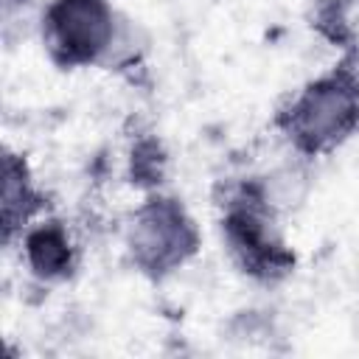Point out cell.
Returning <instances> with one entry per match:
<instances>
[{
  "label": "cell",
  "mask_w": 359,
  "mask_h": 359,
  "mask_svg": "<svg viewBox=\"0 0 359 359\" xmlns=\"http://www.w3.org/2000/svg\"><path fill=\"white\" fill-rule=\"evenodd\" d=\"M216 205L224 250L244 278L275 286L297 269V252L280 233L278 202L264 177L227 180Z\"/></svg>",
  "instance_id": "obj_1"
},
{
  "label": "cell",
  "mask_w": 359,
  "mask_h": 359,
  "mask_svg": "<svg viewBox=\"0 0 359 359\" xmlns=\"http://www.w3.org/2000/svg\"><path fill=\"white\" fill-rule=\"evenodd\" d=\"M275 129L303 160L339 151L359 135V53L348 50L325 73L309 79L275 112Z\"/></svg>",
  "instance_id": "obj_2"
},
{
  "label": "cell",
  "mask_w": 359,
  "mask_h": 359,
  "mask_svg": "<svg viewBox=\"0 0 359 359\" xmlns=\"http://www.w3.org/2000/svg\"><path fill=\"white\" fill-rule=\"evenodd\" d=\"M123 247L132 269L146 280L160 283L199 255L202 233L180 196L151 191L132 210Z\"/></svg>",
  "instance_id": "obj_3"
},
{
  "label": "cell",
  "mask_w": 359,
  "mask_h": 359,
  "mask_svg": "<svg viewBox=\"0 0 359 359\" xmlns=\"http://www.w3.org/2000/svg\"><path fill=\"white\" fill-rule=\"evenodd\" d=\"M121 22L109 0H50L39 17V34L59 70H81L112 65L123 42Z\"/></svg>",
  "instance_id": "obj_4"
},
{
  "label": "cell",
  "mask_w": 359,
  "mask_h": 359,
  "mask_svg": "<svg viewBox=\"0 0 359 359\" xmlns=\"http://www.w3.org/2000/svg\"><path fill=\"white\" fill-rule=\"evenodd\" d=\"M22 261L39 283H67L76 278L81 264V250L65 222L48 216L25 227L20 236Z\"/></svg>",
  "instance_id": "obj_5"
},
{
  "label": "cell",
  "mask_w": 359,
  "mask_h": 359,
  "mask_svg": "<svg viewBox=\"0 0 359 359\" xmlns=\"http://www.w3.org/2000/svg\"><path fill=\"white\" fill-rule=\"evenodd\" d=\"M45 196L34 182L25 154L6 149L3 151V194H0V230L3 244L11 247L28 224L42 213Z\"/></svg>",
  "instance_id": "obj_6"
},
{
  "label": "cell",
  "mask_w": 359,
  "mask_h": 359,
  "mask_svg": "<svg viewBox=\"0 0 359 359\" xmlns=\"http://www.w3.org/2000/svg\"><path fill=\"white\" fill-rule=\"evenodd\" d=\"M165 168H168V154L160 137L140 135L129 149V182L143 194L160 191L165 180Z\"/></svg>",
  "instance_id": "obj_7"
},
{
  "label": "cell",
  "mask_w": 359,
  "mask_h": 359,
  "mask_svg": "<svg viewBox=\"0 0 359 359\" xmlns=\"http://www.w3.org/2000/svg\"><path fill=\"white\" fill-rule=\"evenodd\" d=\"M34 6V0H0V14H3V36H6V42L11 39V31H14V25H17V20L22 17L25 20V14H28V8Z\"/></svg>",
  "instance_id": "obj_8"
},
{
  "label": "cell",
  "mask_w": 359,
  "mask_h": 359,
  "mask_svg": "<svg viewBox=\"0 0 359 359\" xmlns=\"http://www.w3.org/2000/svg\"><path fill=\"white\" fill-rule=\"evenodd\" d=\"M210 3H219V0H210Z\"/></svg>",
  "instance_id": "obj_9"
}]
</instances>
